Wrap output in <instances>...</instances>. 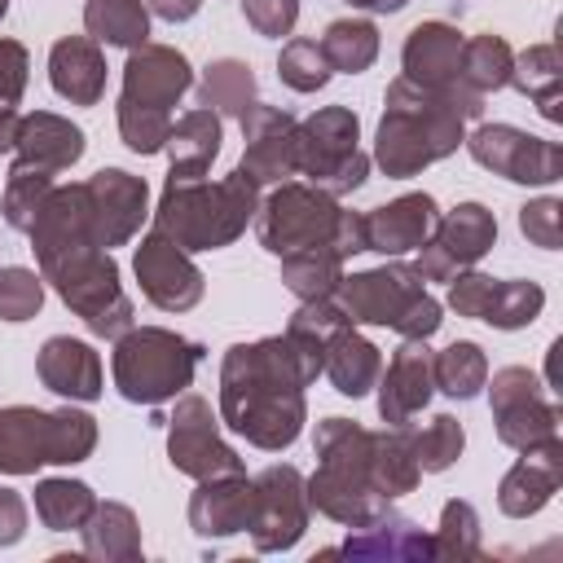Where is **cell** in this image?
Wrapping results in <instances>:
<instances>
[{
    "label": "cell",
    "mask_w": 563,
    "mask_h": 563,
    "mask_svg": "<svg viewBox=\"0 0 563 563\" xmlns=\"http://www.w3.org/2000/svg\"><path fill=\"white\" fill-rule=\"evenodd\" d=\"M194 70L189 57L172 44H136L123 66V92L119 110H150V114H172V106L189 92Z\"/></svg>",
    "instance_id": "2e32d148"
},
{
    "label": "cell",
    "mask_w": 563,
    "mask_h": 563,
    "mask_svg": "<svg viewBox=\"0 0 563 563\" xmlns=\"http://www.w3.org/2000/svg\"><path fill=\"white\" fill-rule=\"evenodd\" d=\"M510 66H515L510 44L488 31V35H475V40L462 44V75L457 79H462L466 92L488 97V92H497V88L510 84Z\"/></svg>",
    "instance_id": "ab89813d"
},
{
    "label": "cell",
    "mask_w": 563,
    "mask_h": 563,
    "mask_svg": "<svg viewBox=\"0 0 563 563\" xmlns=\"http://www.w3.org/2000/svg\"><path fill=\"white\" fill-rule=\"evenodd\" d=\"M325 339L286 325L255 343H233L220 361V418L246 444L282 453L299 440L308 405L303 387L321 374Z\"/></svg>",
    "instance_id": "6da1fadb"
},
{
    "label": "cell",
    "mask_w": 563,
    "mask_h": 563,
    "mask_svg": "<svg viewBox=\"0 0 563 563\" xmlns=\"http://www.w3.org/2000/svg\"><path fill=\"white\" fill-rule=\"evenodd\" d=\"M84 194H88L92 233H97V242L106 251L132 242L136 229L150 216V189H145V180L132 176V172H123V167H101L97 176L84 180Z\"/></svg>",
    "instance_id": "ac0fdd59"
},
{
    "label": "cell",
    "mask_w": 563,
    "mask_h": 563,
    "mask_svg": "<svg viewBox=\"0 0 563 563\" xmlns=\"http://www.w3.org/2000/svg\"><path fill=\"white\" fill-rule=\"evenodd\" d=\"M97 449V418L84 409H0V471L35 475L40 466H75Z\"/></svg>",
    "instance_id": "52a82bcc"
},
{
    "label": "cell",
    "mask_w": 563,
    "mask_h": 563,
    "mask_svg": "<svg viewBox=\"0 0 563 563\" xmlns=\"http://www.w3.org/2000/svg\"><path fill=\"white\" fill-rule=\"evenodd\" d=\"M466 150L479 167H488L515 185H554L563 176V150L545 136L519 132L510 123H479L466 136Z\"/></svg>",
    "instance_id": "4fadbf2b"
},
{
    "label": "cell",
    "mask_w": 563,
    "mask_h": 563,
    "mask_svg": "<svg viewBox=\"0 0 563 563\" xmlns=\"http://www.w3.org/2000/svg\"><path fill=\"white\" fill-rule=\"evenodd\" d=\"M44 308V277L9 264L0 268V321H31Z\"/></svg>",
    "instance_id": "bcb514c9"
},
{
    "label": "cell",
    "mask_w": 563,
    "mask_h": 563,
    "mask_svg": "<svg viewBox=\"0 0 563 563\" xmlns=\"http://www.w3.org/2000/svg\"><path fill=\"white\" fill-rule=\"evenodd\" d=\"M462 444H466V431L453 413H435L422 431H413V457L427 475L435 471H449L457 457H462Z\"/></svg>",
    "instance_id": "ee69618b"
},
{
    "label": "cell",
    "mask_w": 563,
    "mask_h": 563,
    "mask_svg": "<svg viewBox=\"0 0 563 563\" xmlns=\"http://www.w3.org/2000/svg\"><path fill=\"white\" fill-rule=\"evenodd\" d=\"M4 13H9V0H0V18H4Z\"/></svg>",
    "instance_id": "db71d44e"
},
{
    "label": "cell",
    "mask_w": 563,
    "mask_h": 563,
    "mask_svg": "<svg viewBox=\"0 0 563 563\" xmlns=\"http://www.w3.org/2000/svg\"><path fill=\"white\" fill-rule=\"evenodd\" d=\"M479 114H484V97L435 92L400 75L387 84V97H383L374 163L396 180L418 176L422 167L449 158L466 141V119H479Z\"/></svg>",
    "instance_id": "3957f363"
},
{
    "label": "cell",
    "mask_w": 563,
    "mask_h": 563,
    "mask_svg": "<svg viewBox=\"0 0 563 563\" xmlns=\"http://www.w3.org/2000/svg\"><path fill=\"white\" fill-rule=\"evenodd\" d=\"M255 211H260V185L238 167L224 180L172 172L154 207V229L167 233L180 251H220L246 233Z\"/></svg>",
    "instance_id": "277c9868"
},
{
    "label": "cell",
    "mask_w": 563,
    "mask_h": 563,
    "mask_svg": "<svg viewBox=\"0 0 563 563\" xmlns=\"http://www.w3.org/2000/svg\"><path fill=\"white\" fill-rule=\"evenodd\" d=\"M334 299L352 317V325H391L400 339H431L444 321L418 268L400 260L343 277Z\"/></svg>",
    "instance_id": "8992f818"
},
{
    "label": "cell",
    "mask_w": 563,
    "mask_h": 563,
    "mask_svg": "<svg viewBox=\"0 0 563 563\" xmlns=\"http://www.w3.org/2000/svg\"><path fill=\"white\" fill-rule=\"evenodd\" d=\"M202 361V343L163 330V325H132L114 339L110 374L123 400L132 405H163L176 400Z\"/></svg>",
    "instance_id": "ba28073f"
},
{
    "label": "cell",
    "mask_w": 563,
    "mask_h": 563,
    "mask_svg": "<svg viewBox=\"0 0 563 563\" xmlns=\"http://www.w3.org/2000/svg\"><path fill=\"white\" fill-rule=\"evenodd\" d=\"M92 238L97 233L79 207H48L31 224L40 277L62 295L75 317H84L92 334L119 339L123 330H132V299L119 286V264Z\"/></svg>",
    "instance_id": "7a4b0ae2"
},
{
    "label": "cell",
    "mask_w": 563,
    "mask_h": 563,
    "mask_svg": "<svg viewBox=\"0 0 563 563\" xmlns=\"http://www.w3.org/2000/svg\"><path fill=\"white\" fill-rule=\"evenodd\" d=\"M317 471L303 479L308 506L343 528H361L391 510V501L374 484V431H365L352 418H325L312 435Z\"/></svg>",
    "instance_id": "5b68a950"
},
{
    "label": "cell",
    "mask_w": 563,
    "mask_h": 563,
    "mask_svg": "<svg viewBox=\"0 0 563 563\" xmlns=\"http://www.w3.org/2000/svg\"><path fill=\"white\" fill-rule=\"evenodd\" d=\"M220 141H224V123L216 110L198 106L180 119H172V132H167V158H172V172L176 176H202L211 167V158L220 154Z\"/></svg>",
    "instance_id": "f546056e"
},
{
    "label": "cell",
    "mask_w": 563,
    "mask_h": 563,
    "mask_svg": "<svg viewBox=\"0 0 563 563\" xmlns=\"http://www.w3.org/2000/svg\"><path fill=\"white\" fill-rule=\"evenodd\" d=\"M242 163L238 172L251 176L255 185H282L286 176H295V114L282 106H264L255 101L242 119Z\"/></svg>",
    "instance_id": "d6986e66"
},
{
    "label": "cell",
    "mask_w": 563,
    "mask_h": 563,
    "mask_svg": "<svg viewBox=\"0 0 563 563\" xmlns=\"http://www.w3.org/2000/svg\"><path fill=\"white\" fill-rule=\"evenodd\" d=\"M361 220H365V251H378V255L396 260L405 251H418L431 238L440 211H435V198L431 194L413 189V194H400V198L365 211Z\"/></svg>",
    "instance_id": "7402d4cb"
},
{
    "label": "cell",
    "mask_w": 563,
    "mask_h": 563,
    "mask_svg": "<svg viewBox=\"0 0 563 563\" xmlns=\"http://www.w3.org/2000/svg\"><path fill=\"white\" fill-rule=\"evenodd\" d=\"M48 84L70 106H97L106 92V53L92 35H66L48 53Z\"/></svg>",
    "instance_id": "4316f807"
},
{
    "label": "cell",
    "mask_w": 563,
    "mask_h": 563,
    "mask_svg": "<svg viewBox=\"0 0 563 563\" xmlns=\"http://www.w3.org/2000/svg\"><path fill=\"white\" fill-rule=\"evenodd\" d=\"M242 13L260 35H277L282 40L299 22V0H242Z\"/></svg>",
    "instance_id": "c3c4849f"
},
{
    "label": "cell",
    "mask_w": 563,
    "mask_h": 563,
    "mask_svg": "<svg viewBox=\"0 0 563 563\" xmlns=\"http://www.w3.org/2000/svg\"><path fill=\"white\" fill-rule=\"evenodd\" d=\"M26 92V48L18 40H0V110H13Z\"/></svg>",
    "instance_id": "681fc988"
},
{
    "label": "cell",
    "mask_w": 563,
    "mask_h": 563,
    "mask_svg": "<svg viewBox=\"0 0 563 563\" xmlns=\"http://www.w3.org/2000/svg\"><path fill=\"white\" fill-rule=\"evenodd\" d=\"M559 484H563V444L550 440V444L523 449V457L497 484V506L510 519H528V515H537V510L550 506V497L559 493Z\"/></svg>",
    "instance_id": "cb8c5ba5"
},
{
    "label": "cell",
    "mask_w": 563,
    "mask_h": 563,
    "mask_svg": "<svg viewBox=\"0 0 563 563\" xmlns=\"http://www.w3.org/2000/svg\"><path fill=\"white\" fill-rule=\"evenodd\" d=\"M255 75L246 62L238 57H220L202 70L198 79V106L216 110V114H229V119H242L251 106H255Z\"/></svg>",
    "instance_id": "e575fe53"
},
{
    "label": "cell",
    "mask_w": 563,
    "mask_h": 563,
    "mask_svg": "<svg viewBox=\"0 0 563 563\" xmlns=\"http://www.w3.org/2000/svg\"><path fill=\"white\" fill-rule=\"evenodd\" d=\"M35 374L48 391H57L66 400H97L101 396V356L84 339L53 334L35 356Z\"/></svg>",
    "instance_id": "484cf974"
},
{
    "label": "cell",
    "mask_w": 563,
    "mask_h": 563,
    "mask_svg": "<svg viewBox=\"0 0 563 563\" xmlns=\"http://www.w3.org/2000/svg\"><path fill=\"white\" fill-rule=\"evenodd\" d=\"M53 194V172H40V167H22L13 163L9 167V180H4V198H0V216L9 229L26 233L44 207V198Z\"/></svg>",
    "instance_id": "60d3db41"
},
{
    "label": "cell",
    "mask_w": 563,
    "mask_h": 563,
    "mask_svg": "<svg viewBox=\"0 0 563 563\" xmlns=\"http://www.w3.org/2000/svg\"><path fill=\"white\" fill-rule=\"evenodd\" d=\"M497 242V220L484 202H457L453 211H444L431 229V238L418 246V277L422 282H449L453 273L479 264Z\"/></svg>",
    "instance_id": "7c38bea8"
},
{
    "label": "cell",
    "mask_w": 563,
    "mask_h": 563,
    "mask_svg": "<svg viewBox=\"0 0 563 563\" xmlns=\"http://www.w3.org/2000/svg\"><path fill=\"white\" fill-rule=\"evenodd\" d=\"M431 559H479V515L471 501H444L440 510V528L431 537Z\"/></svg>",
    "instance_id": "7bdbcfd3"
},
{
    "label": "cell",
    "mask_w": 563,
    "mask_h": 563,
    "mask_svg": "<svg viewBox=\"0 0 563 563\" xmlns=\"http://www.w3.org/2000/svg\"><path fill=\"white\" fill-rule=\"evenodd\" d=\"M519 229L532 246L541 251H559L563 242V202L559 198H532L519 207Z\"/></svg>",
    "instance_id": "7dc6e473"
},
{
    "label": "cell",
    "mask_w": 563,
    "mask_h": 563,
    "mask_svg": "<svg viewBox=\"0 0 563 563\" xmlns=\"http://www.w3.org/2000/svg\"><path fill=\"white\" fill-rule=\"evenodd\" d=\"M361 119L347 106H321L303 123H295V172H303L317 189L343 198L365 185L369 158L361 154Z\"/></svg>",
    "instance_id": "9c48e42d"
},
{
    "label": "cell",
    "mask_w": 563,
    "mask_h": 563,
    "mask_svg": "<svg viewBox=\"0 0 563 563\" xmlns=\"http://www.w3.org/2000/svg\"><path fill=\"white\" fill-rule=\"evenodd\" d=\"M26 532V501L13 488H0V545H18Z\"/></svg>",
    "instance_id": "f907efd6"
},
{
    "label": "cell",
    "mask_w": 563,
    "mask_h": 563,
    "mask_svg": "<svg viewBox=\"0 0 563 563\" xmlns=\"http://www.w3.org/2000/svg\"><path fill=\"white\" fill-rule=\"evenodd\" d=\"M339 198L317 189V185H299V180H282L255 211V233L260 246L273 251L277 260L290 251H308V246H330L334 251V229H339ZM343 260V255H339Z\"/></svg>",
    "instance_id": "30bf717a"
},
{
    "label": "cell",
    "mask_w": 563,
    "mask_h": 563,
    "mask_svg": "<svg viewBox=\"0 0 563 563\" xmlns=\"http://www.w3.org/2000/svg\"><path fill=\"white\" fill-rule=\"evenodd\" d=\"M198 4H202V0H145V9L158 13L163 22H189V18L198 13Z\"/></svg>",
    "instance_id": "816d5d0a"
},
{
    "label": "cell",
    "mask_w": 563,
    "mask_h": 563,
    "mask_svg": "<svg viewBox=\"0 0 563 563\" xmlns=\"http://www.w3.org/2000/svg\"><path fill=\"white\" fill-rule=\"evenodd\" d=\"M378 369H383V356L365 334H356V325H343L325 339L321 374L334 383L339 396H352V400L365 396L378 383Z\"/></svg>",
    "instance_id": "f1b7e54d"
},
{
    "label": "cell",
    "mask_w": 563,
    "mask_h": 563,
    "mask_svg": "<svg viewBox=\"0 0 563 563\" xmlns=\"http://www.w3.org/2000/svg\"><path fill=\"white\" fill-rule=\"evenodd\" d=\"M431 378H435V387H440L444 396L471 400V396H479V387L488 383V356H484L479 343L457 339V343H449L444 352H431Z\"/></svg>",
    "instance_id": "f35d334b"
},
{
    "label": "cell",
    "mask_w": 563,
    "mask_h": 563,
    "mask_svg": "<svg viewBox=\"0 0 563 563\" xmlns=\"http://www.w3.org/2000/svg\"><path fill=\"white\" fill-rule=\"evenodd\" d=\"M462 35L457 26L449 22H418L400 48V62H405V79L422 84V88H435V92H462V97H475L462 88Z\"/></svg>",
    "instance_id": "44dd1931"
},
{
    "label": "cell",
    "mask_w": 563,
    "mask_h": 563,
    "mask_svg": "<svg viewBox=\"0 0 563 563\" xmlns=\"http://www.w3.org/2000/svg\"><path fill=\"white\" fill-rule=\"evenodd\" d=\"M369 462H374V484H378V493L387 501L413 493L418 479H422V466L413 457V427L400 422V427L374 431V457Z\"/></svg>",
    "instance_id": "1f68e13d"
},
{
    "label": "cell",
    "mask_w": 563,
    "mask_h": 563,
    "mask_svg": "<svg viewBox=\"0 0 563 563\" xmlns=\"http://www.w3.org/2000/svg\"><path fill=\"white\" fill-rule=\"evenodd\" d=\"M282 282L286 290L308 303V299H330L343 282V260L330 246H308V251H290L282 255Z\"/></svg>",
    "instance_id": "8d00e7d4"
},
{
    "label": "cell",
    "mask_w": 563,
    "mask_h": 563,
    "mask_svg": "<svg viewBox=\"0 0 563 563\" xmlns=\"http://www.w3.org/2000/svg\"><path fill=\"white\" fill-rule=\"evenodd\" d=\"M84 532V554L101 563H136L141 559V523L123 501H97L88 515Z\"/></svg>",
    "instance_id": "4dcf8cb0"
},
{
    "label": "cell",
    "mask_w": 563,
    "mask_h": 563,
    "mask_svg": "<svg viewBox=\"0 0 563 563\" xmlns=\"http://www.w3.org/2000/svg\"><path fill=\"white\" fill-rule=\"evenodd\" d=\"M84 26L97 44L136 48L150 40V9H145V0H88Z\"/></svg>",
    "instance_id": "d590c367"
},
{
    "label": "cell",
    "mask_w": 563,
    "mask_h": 563,
    "mask_svg": "<svg viewBox=\"0 0 563 563\" xmlns=\"http://www.w3.org/2000/svg\"><path fill=\"white\" fill-rule=\"evenodd\" d=\"M141 295L163 308V312H189L202 299V268L189 260V251H180L167 233H145L136 255H132Z\"/></svg>",
    "instance_id": "e0dca14e"
},
{
    "label": "cell",
    "mask_w": 563,
    "mask_h": 563,
    "mask_svg": "<svg viewBox=\"0 0 563 563\" xmlns=\"http://www.w3.org/2000/svg\"><path fill=\"white\" fill-rule=\"evenodd\" d=\"M92 510H97V493L84 479L48 475L35 484V515L48 532H79Z\"/></svg>",
    "instance_id": "d6a6232c"
},
{
    "label": "cell",
    "mask_w": 563,
    "mask_h": 563,
    "mask_svg": "<svg viewBox=\"0 0 563 563\" xmlns=\"http://www.w3.org/2000/svg\"><path fill=\"white\" fill-rule=\"evenodd\" d=\"M488 405H493V422H497V440L510 449H537L559 440V409L554 400L541 391V378L523 365H506L493 374L488 387Z\"/></svg>",
    "instance_id": "8fae6325"
},
{
    "label": "cell",
    "mask_w": 563,
    "mask_h": 563,
    "mask_svg": "<svg viewBox=\"0 0 563 563\" xmlns=\"http://www.w3.org/2000/svg\"><path fill=\"white\" fill-rule=\"evenodd\" d=\"M352 9H369V13H396V9H405L409 0H347Z\"/></svg>",
    "instance_id": "f5cc1de1"
},
{
    "label": "cell",
    "mask_w": 563,
    "mask_h": 563,
    "mask_svg": "<svg viewBox=\"0 0 563 563\" xmlns=\"http://www.w3.org/2000/svg\"><path fill=\"white\" fill-rule=\"evenodd\" d=\"M277 75L295 92H317V88H325V79L334 70H330V62H325V53H321L317 40H290L282 48V57H277Z\"/></svg>",
    "instance_id": "f6af8a7d"
},
{
    "label": "cell",
    "mask_w": 563,
    "mask_h": 563,
    "mask_svg": "<svg viewBox=\"0 0 563 563\" xmlns=\"http://www.w3.org/2000/svg\"><path fill=\"white\" fill-rule=\"evenodd\" d=\"M255 484V510H251V541L260 554L290 550L308 532V488L295 466H264L251 475Z\"/></svg>",
    "instance_id": "9a60e30c"
},
{
    "label": "cell",
    "mask_w": 563,
    "mask_h": 563,
    "mask_svg": "<svg viewBox=\"0 0 563 563\" xmlns=\"http://www.w3.org/2000/svg\"><path fill=\"white\" fill-rule=\"evenodd\" d=\"M251 510H255V484L246 479V471L211 475L198 479V493L189 497V528L207 541L238 537L251 528Z\"/></svg>",
    "instance_id": "603a6c76"
},
{
    "label": "cell",
    "mask_w": 563,
    "mask_h": 563,
    "mask_svg": "<svg viewBox=\"0 0 563 563\" xmlns=\"http://www.w3.org/2000/svg\"><path fill=\"white\" fill-rule=\"evenodd\" d=\"M167 457L189 479H211V475L242 471V457L233 453V444H224L220 418L211 413V405L202 396H185V391H180V400L167 418Z\"/></svg>",
    "instance_id": "5bb4252c"
},
{
    "label": "cell",
    "mask_w": 563,
    "mask_h": 563,
    "mask_svg": "<svg viewBox=\"0 0 563 563\" xmlns=\"http://www.w3.org/2000/svg\"><path fill=\"white\" fill-rule=\"evenodd\" d=\"M84 158V132L48 110L22 114L18 119V136H13V163L22 167H40V172H66L70 163Z\"/></svg>",
    "instance_id": "d4e9b609"
},
{
    "label": "cell",
    "mask_w": 563,
    "mask_h": 563,
    "mask_svg": "<svg viewBox=\"0 0 563 563\" xmlns=\"http://www.w3.org/2000/svg\"><path fill=\"white\" fill-rule=\"evenodd\" d=\"M541 308H545V290L528 277H510V282H493L484 321L497 330H523L541 317Z\"/></svg>",
    "instance_id": "b9f144b4"
},
{
    "label": "cell",
    "mask_w": 563,
    "mask_h": 563,
    "mask_svg": "<svg viewBox=\"0 0 563 563\" xmlns=\"http://www.w3.org/2000/svg\"><path fill=\"white\" fill-rule=\"evenodd\" d=\"M378 413L387 427L413 422L418 409H427L435 378H431V347L427 339H405L396 347V356L387 361V369H378Z\"/></svg>",
    "instance_id": "ffe728a7"
},
{
    "label": "cell",
    "mask_w": 563,
    "mask_h": 563,
    "mask_svg": "<svg viewBox=\"0 0 563 563\" xmlns=\"http://www.w3.org/2000/svg\"><path fill=\"white\" fill-rule=\"evenodd\" d=\"M334 554H347V559H374V563H418V559H431V537L400 519V515H378L369 523H361Z\"/></svg>",
    "instance_id": "83f0119b"
},
{
    "label": "cell",
    "mask_w": 563,
    "mask_h": 563,
    "mask_svg": "<svg viewBox=\"0 0 563 563\" xmlns=\"http://www.w3.org/2000/svg\"><path fill=\"white\" fill-rule=\"evenodd\" d=\"M559 79H563V62H559V48L554 44H532L523 53H515V66H510V84L537 101V110L559 123L563 110H559Z\"/></svg>",
    "instance_id": "836d02e7"
},
{
    "label": "cell",
    "mask_w": 563,
    "mask_h": 563,
    "mask_svg": "<svg viewBox=\"0 0 563 563\" xmlns=\"http://www.w3.org/2000/svg\"><path fill=\"white\" fill-rule=\"evenodd\" d=\"M330 70H343V75H361L374 66L378 57V26L369 18H339L325 26V35L317 40Z\"/></svg>",
    "instance_id": "74e56055"
}]
</instances>
